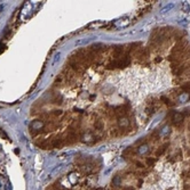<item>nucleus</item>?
Masks as SVG:
<instances>
[{
	"label": "nucleus",
	"instance_id": "f257e3e1",
	"mask_svg": "<svg viewBox=\"0 0 190 190\" xmlns=\"http://www.w3.org/2000/svg\"><path fill=\"white\" fill-rule=\"evenodd\" d=\"M130 111V106L128 105H124V106H117L114 108V114L118 117H126Z\"/></svg>",
	"mask_w": 190,
	"mask_h": 190
},
{
	"label": "nucleus",
	"instance_id": "f03ea898",
	"mask_svg": "<svg viewBox=\"0 0 190 190\" xmlns=\"http://www.w3.org/2000/svg\"><path fill=\"white\" fill-rule=\"evenodd\" d=\"M183 118H185V115L182 113H174L173 116H172V121L174 124H180V123L183 122Z\"/></svg>",
	"mask_w": 190,
	"mask_h": 190
},
{
	"label": "nucleus",
	"instance_id": "7ed1b4c3",
	"mask_svg": "<svg viewBox=\"0 0 190 190\" xmlns=\"http://www.w3.org/2000/svg\"><path fill=\"white\" fill-rule=\"evenodd\" d=\"M118 124L121 129H126V127H130V121L127 117H119L118 118Z\"/></svg>",
	"mask_w": 190,
	"mask_h": 190
},
{
	"label": "nucleus",
	"instance_id": "20e7f679",
	"mask_svg": "<svg viewBox=\"0 0 190 190\" xmlns=\"http://www.w3.org/2000/svg\"><path fill=\"white\" fill-rule=\"evenodd\" d=\"M123 53H124L123 46H116L115 48H114V54L116 56V59H119L123 56Z\"/></svg>",
	"mask_w": 190,
	"mask_h": 190
},
{
	"label": "nucleus",
	"instance_id": "39448f33",
	"mask_svg": "<svg viewBox=\"0 0 190 190\" xmlns=\"http://www.w3.org/2000/svg\"><path fill=\"white\" fill-rule=\"evenodd\" d=\"M50 145H52V148H59V147L62 146V139L61 138H55L50 141Z\"/></svg>",
	"mask_w": 190,
	"mask_h": 190
},
{
	"label": "nucleus",
	"instance_id": "423d86ee",
	"mask_svg": "<svg viewBox=\"0 0 190 190\" xmlns=\"http://www.w3.org/2000/svg\"><path fill=\"white\" fill-rule=\"evenodd\" d=\"M44 124L40 122V121H35V122L31 124V129L32 130H40V127H42Z\"/></svg>",
	"mask_w": 190,
	"mask_h": 190
},
{
	"label": "nucleus",
	"instance_id": "0eeeda50",
	"mask_svg": "<svg viewBox=\"0 0 190 190\" xmlns=\"http://www.w3.org/2000/svg\"><path fill=\"white\" fill-rule=\"evenodd\" d=\"M94 127H95V130H99V131L103 130V124H102V121H100V120H96V121L94 122Z\"/></svg>",
	"mask_w": 190,
	"mask_h": 190
},
{
	"label": "nucleus",
	"instance_id": "6e6552de",
	"mask_svg": "<svg viewBox=\"0 0 190 190\" xmlns=\"http://www.w3.org/2000/svg\"><path fill=\"white\" fill-rule=\"evenodd\" d=\"M120 185V176H115V179L112 180V187L115 185V187H118Z\"/></svg>",
	"mask_w": 190,
	"mask_h": 190
},
{
	"label": "nucleus",
	"instance_id": "1a4fd4ad",
	"mask_svg": "<svg viewBox=\"0 0 190 190\" xmlns=\"http://www.w3.org/2000/svg\"><path fill=\"white\" fill-rule=\"evenodd\" d=\"M166 147H167V145H164V146L161 147L160 149H158V150H157V153H156V155H157V156H160V155H163V154H164V151L166 150Z\"/></svg>",
	"mask_w": 190,
	"mask_h": 190
},
{
	"label": "nucleus",
	"instance_id": "9d476101",
	"mask_svg": "<svg viewBox=\"0 0 190 190\" xmlns=\"http://www.w3.org/2000/svg\"><path fill=\"white\" fill-rule=\"evenodd\" d=\"M160 100H161V101H164L166 104V105H168V106H172V105H173V102L171 101L170 99H167V98L165 97V96H163V97L160 98Z\"/></svg>",
	"mask_w": 190,
	"mask_h": 190
},
{
	"label": "nucleus",
	"instance_id": "9b49d317",
	"mask_svg": "<svg viewBox=\"0 0 190 190\" xmlns=\"http://www.w3.org/2000/svg\"><path fill=\"white\" fill-rule=\"evenodd\" d=\"M155 163H156L155 158H148V159H147V164H148V165L152 166L154 164H155Z\"/></svg>",
	"mask_w": 190,
	"mask_h": 190
},
{
	"label": "nucleus",
	"instance_id": "f8f14e48",
	"mask_svg": "<svg viewBox=\"0 0 190 190\" xmlns=\"http://www.w3.org/2000/svg\"><path fill=\"white\" fill-rule=\"evenodd\" d=\"M182 89H183L185 91H188V92H190V82L187 83V84H185V85L182 87Z\"/></svg>",
	"mask_w": 190,
	"mask_h": 190
},
{
	"label": "nucleus",
	"instance_id": "ddd939ff",
	"mask_svg": "<svg viewBox=\"0 0 190 190\" xmlns=\"http://www.w3.org/2000/svg\"><path fill=\"white\" fill-rule=\"evenodd\" d=\"M54 190H66V189H65V188H63V187H62L60 183H59V185L56 183V185H54Z\"/></svg>",
	"mask_w": 190,
	"mask_h": 190
},
{
	"label": "nucleus",
	"instance_id": "4468645a",
	"mask_svg": "<svg viewBox=\"0 0 190 190\" xmlns=\"http://www.w3.org/2000/svg\"><path fill=\"white\" fill-rule=\"evenodd\" d=\"M52 114H53L54 116H60V115H62V111H54Z\"/></svg>",
	"mask_w": 190,
	"mask_h": 190
},
{
	"label": "nucleus",
	"instance_id": "2eb2a0df",
	"mask_svg": "<svg viewBox=\"0 0 190 190\" xmlns=\"http://www.w3.org/2000/svg\"><path fill=\"white\" fill-rule=\"evenodd\" d=\"M4 48H5V47H4V46H2V44H0V53H1V51H2V50H4Z\"/></svg>",
	"mask_w": 190,
	"mask_h": 190
},
{
	"label": "nucleus",
	"instance_id": "dca6fc26",
	"mask_svg": "<svg viewBox=\"0 0 190 190\" xmlns=\"http://www.w3.org/2000/svg\"><path fill=\"white\" fill-rule=\"evenodd\" d=\"M95 190H107V189H104V188H102V187H100V188H96Z\"/></svg>",
	"mask_w": 190,
	"mask_h": 190
}]
</instances>
